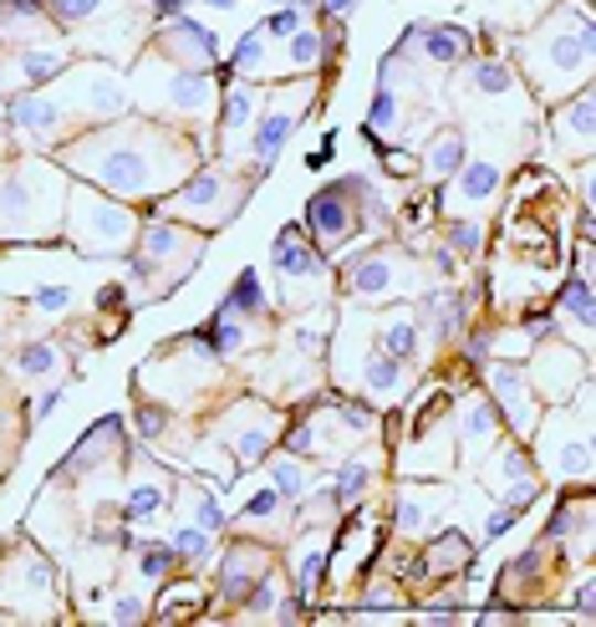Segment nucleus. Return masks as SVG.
Segmentation results:
<instances>
[{"label":"nucleus","mask_w":596,"mask_h":627,"mask_svg":"<svg viewBox=\"0 0 596 627\" xmlns=\"http://www.w3.org/2000/svg\"><path fill=\"white\" fill-rule=\"evenodd\" d=\"M153 134H159V128H148V123L103 128V134H87L82 144H72L62 159L72 163V169H82L87 179H97L107 194H118V200H143V194H159L163 189V174H169L163 163L173 159V153L159 159V148H173V138L148 153V138Z\"/></svg>","instance_id":"f257e3e1"},{"label":"nucleus","mask_w":596,"mask_h":627,"mask_svg":"<svg viewBox=\"0 0 596 627\" xmlns=\"http://www.w3.org/2000/svg\"><path fill=\"white\" fill-rule=\"evenodd\" d=\"M199 255H204V235L179 230V225H169V220H153V225H143V235H138L132 280L148 286L153 296H169L173 286L199 266Z\"/></svg>","instance_id":"f03ea898"},{"label":"nucleus","mask_w":596,"mask_h":627,"mask_svg":"<svg viewBox=\"0 0 596 627\" xmlns=\"http://www.w3.org/2000/svg\"><path fill=\"white\" fill-rule=\"evenodd\" d=\"M245 194H251V179H230L225 169H199V174H189L184 184L163 200V210H173V214H184V220H199L204 230H214V225H225L230 214L245 204Z\"/></svg>","instance_id":"7ed1b4c3"},{"label":"nucleus","mask_w":596,"mask_h":627,"mask_svg":"<svg viewBox=\"0 0 596 627\" xmlns=\"http://www.w3.org/2000/svg\"><path fill=\"white\" fill-rule=\"evenodd\" d=\"M132 235H138V220H132L123 204L103 200L93 189H72V241L87 255L128 251Z\"/></svg>","instance_id":"20e7f679"},{"label":"nucleus","mask_w":596,"mask_h":627,"mask_svg":"<svg viewBox=\"0 0 596 627\" xmlns=\"http://www.w3.org/2000/svg\"><path fill=\"white\" fill-rule=\"evenodd\" d=\"M362 200H368V184H362L358 174H347V179H337V184H327L321 194H311V204H306V230L317 235L321 251H337L352 230H362Z\"/></svg>","instance_id":"39448f33"},{"label":"nucleus","mask_w":596,"mask_h":627,"mask_svg":"<svg viewBox=\"0 0 596 627\" xmlns=\"http://www.w3.org/2000/svg\"><path fill=\"white\" fill-rule=\"evenodd\" d=\"M413 270L408 251H397V245H377V251L358 255V261H347V291L352 296H393V291H413Z\"/></svg>","instance_id":"423d86ee"},{"label":"nucleus","mask_w":596,"mask_h":627,"mask_svg":"<svg viewBox=\"0 0 596 627\" xmlns=\"http://www.w3.org/2000/svg\"><path fill=\"white\" fill-rule=\"evenodd\" d=\"M306 93H311V87H296V93H286L276 107H270V113H265L260 128H255V163H260V169H270V163H276V153L286 148L296 118H301V97Z\"/></svg>","instance_id":"0eeeda50"},{"label":"nucleus","mask_w":596,"mask_h":627,"mask_svg":"<svg viewBox=\"0 0 596 627\" xmlns=\"http://www.w3.org/2000/svg\"><path fill=\"white\" fill-rule=\"evenodd\" d=\"M260 576H270V551H265L260 541H245V546L230 551L225 576H220V582H225V597L240 607V602L251 597V587L260 582Z\"/></svg>","instance_id":"6e6552de"},{"label":"nucleus","mask_w":596,"mask_h":627,"mask_svg":"<svg viewBox=\"0 0 596 627\" xmlns=\"http://www.w3.org/2000/svg\"><path fill=\"white\" fill-rule=\"evenodd\" d=\"M494 398L504 403V414H510V428L530 434L535 428V383H530L520 368H494Z\"/></svg>","instance_id":"1a4fd4ad"},{"label":"nucleus","mask_w":596,"mask_h":627,"mask_svg":"<svg viewBox=\"0 0 596 627\" xmlns=\"http://www.w3.org/2000/svg\"><path fill=\"white\" fill-rule=\"evenodd\" d=\"M159 52L173 56L179 67H199V72H204L214 62V36L204 26H194V21H173V26L163 31Z\"/></svg>","instance_id":"9d476101"},{"label":"nucleus","mask_w":596,"mask_h":627,"mask_svg":"<svg viewBox=\"0 0 596 627\" xmlns=\"http://www.w3.org/2000/svg\"><path fill=\"white\" fill-rule=\"evenodd\" d=\"M11 123L31 138H46L52 128L66 123V103H56L46 93H21V97H11Z\"/></svg>","instance_id":"9b49d317"},{"label":"nucleus","mask_w":596,"mask_h":627,"mask_svg":"<svg viewBox=\"0 0 596 627\" xmlns=\"http://www.w3.org/2000/svg\"><path fill=\"white\" fill-rule=\"evenodd\" d=\"M276 276H280V280L321 276V255L306 245L301 225H286V230L276 235Z\"/></svg>","instance_id":"f8f14e48"},{"label":"nucleus","mask_w":596,"mask_h":627,"mask_svg":"<svg viewBox=\"0 0 596 627\" xmlns=\"http://www.w3.org/2000/svg\"><path fill=\"white\" fill-rule=\"evenodd\" d=\"M413 41H424V56L428 62H464L469 56V36L459 26H413Z\"/></svg>","instance_id":"ddd939ff"},{"label":"nucleus","mask_w":596,"mask_h":627,"mask_svg":"<svg viewBox=\"0 0 596 627\" xmlns=\"http://www.w3.org/2000/svg\"><path fill=\"white\" fill-rule=\"evenodd\" d=\"M494 189H500V163H459V184H454V194H459L464 204L494 200Z\"/></svg>","instance_id":"4468645a"},{"label":"nucleus","mask_w":596,"mask_h":627,"mask_svg":"<svg viewBox=\"0 0 596 627\" xmlns=\"http://www.w3.org/2000/svg\"><path fill=\"white\" fill-rule=\"evenodd\" d=\"M424 163L434 169L438 179L459 174V163H464V138L454 134V128H438V134L428 138V148H424Z\"/></svg>","instance_id":"2eb2a0df"},{"label":"nucleus","mask_w":596,"mask_h":627,"mask_svg":"<svg viewBox=\"0 0 596 627\" xmlns=\"http://www.w3.org/2000/svg\"><path fill=\"white\" fill-rule=\"evenodd\" d=\"M169 97H173V107H179V113H199V107L214 103V87H210V77H204V72L184 67L179 77L169 82Z\"/></svg>","instance_id":"dca6fc26"},{"label":"nucleus","mask_w":596,"mask_h":627,"mask_svg":"<svg viewBox=\"0 0 596 627\" xmlns=\"http://www.w3.org/2000/svg\"><path fill=\"white\" fill-rule=\"evenodd\" d=\"M556 134H571L576 153L592 148V93L571 97V107H561V113H556Z\"/></svg>","instance_id":"f3484780"},{"label":"nucleus","mask_w":596,"mask_h":627,"mask_svg":"<svg viewBox=\"0 0 596 627\" xmlns=\"http://www.w3.org/2000/svg\"><path fill=\"white\" fill-rule=\"evenodd\" d=\"M15 72H21V82L26 87H41V82H52L66 72V56L52 52V46H36V52H21L15 56Z\"/></svg>","instance_id":"a211bd4d"},{"label":"nucleus","mask_w":596,"mask_h":627,"mask_svg":"<svg viewBox=\"0 0 596 627\" xmlns=\"http://www.w3.org/2000/svg\"><path fill=\"white\" fill-rule=\"evenodd\" d=\"M251 113H255V97H251V87H240V82H230L225 107H220V134H225V138H235L240 128L251 123Z\"/></svg>","instance_id":"6ab92c4d"},{"label":"nucleus","mask_w":596,"mask_h":627,"mask_svg":"<svg viewBox=\"0 0 596 627\" xmlns=\"http://www.w3.org/2000/svg\"><path fill=\"white\" fill-rule=\"evenodd\" d=\"M377 348H383L387 358L408 362L413 352H418V327H413L408 317H387V321H383V342H377Z\"/></svg>","instance_id":"aec40b11"},{"label":"nucleus","mask_w":596,"mask_h":627,"mask_svg":"<svg viewBox=\"0 0 596 627\" xmlns=\"http://www.w3.org/2000/svg\"><path fill=\"white\" fill-rule=\"evenodd\" d=\"M362 383L372 387V393H377V398H397V387H403V362L397 358H372L368 368H362Z\"/></svg>","instance_id":"412c9836"},{"label":"nucleus","mask_w":596,"mask_h":627,"mask_svg":"<svg viewBox=\"0 0 596 627\" xmlns=\"http://www.w3.org/2000/svg\"><path fill=\"white\" fill-rule=\"evenodd\" d=\"M225 307L240 311V317H265V291H260V276H255V270H245V276L230 286Z\"/></svg>","instance_id":"4be33fe9"},{"label":"nucleus","mask_w":596,"mask_h":627,"mask_svg":"<svg viewBox=\"0 0 596 627\" xmlns=\"http://www.w3.org/2000/svg\"><path fill=\"white\" fill-rule=\"evenodd\" d=\"M163 506H169V490L163 485H138V490L128 495V521H148V516H163Z\"/></svg>","instance_id":"5701e85b"},{"label":"nucleus","mask_w":596,"mask_h":627,"mask_svg":"<svg viewBox=\"0 0 596 627\" xmlns=\"http://www.w3.org/2000/svg\"><path fill=\"white\" fill-rule=\"evenodd\" d=\"M397 123H403V107H397V97H393V87H377V97H372V118H368V128L372 134H397Z\"/></svg>","instance_id":"b1692460"},{"label":"nucleus","mask_w":596,"mask_h":627,"mask_svg":"<svg viewBox=\"0 0 596 627\" xmlns=\"http://www.w3.org/2000/svg\"><path fill=\"white\" fill-rule=\"evenodd\" d=\"M490 434H494V408L490 403H469V408H464V449L485 444Z\"/></svg>","instance_id":"393cba45"},{"label":"nucleus","mask_w":596,"mask_h":627,"mask_svg":"<svg viewBox=\"0 0 596 627\" xmlns=\"http://www.w3.org/2000/svg\"><path fill=\"white\" fill-rule=\"evenodd\" d=\"M210 556V531L204 525H184V531L173 535V561H189V566H199V561Z\"/></svg>","instance_id":"a878e982"},{"label":"nucleus","mask_w":596,"mask_h":627,"mask_svg":"<svg viewBox=\"0 0 596 627\" xmlns=\"http://www.w3.org/2000/svg\"><path fill=\"white\" fill-rule=\"evenodd\" d=\"M41 6H46L62 26H82V21H93V15L103 11V0H41Z\"/></svg>","instance_id":"bb28decb"},{"label":"nucleus","mask_w":596,"mask_h":627,"mask_svg":"<svg viewBox=\"0 0 596 627\" xmlns=\"http://www.w3.org/2000/svg\"><path fill=\"white\" fill-rule=\"evenodd\" d=\"M362 490H368V465H358V459H352V465L337 469V490H331V500H337V506H352Z\"/></svg>","instance_id":"cd10ccee"},{"label":"nucleus","mask_w":596,"mask_h":627,"mask_svg":"<svg viewBox=\"0 0 596 627\" xmlns=\"http://www.w3.org/2000/svg\"><path fill=\"white\" fill-rule=\"evenodd\" d=\"M561 307H566L571 317H576V327L586 332V327H592V286H586L582 276L566 280V291H561Z\"/></svg>","instance_id":"c85d7f7f"},{"label":"nucleus","mask_w":596,"mask_h":627,"mask_svg":"<svg viewBox=\"0 0 596 627\" xmlns=\"http://www.w3.org/2000/svg\"><path fill=\"white\" fill-rule=\"evenodd\" d=\"M444 235H449V245L459 255H479V245H485V225H475V220H449Z\"/></svg>","instance_id":"c756f323"},{"label":"nucleus","mask_w":596,"mask_h":627,"mask_svg":"<svg viewBox=\"0 0 596 627\" xmlns=\"http://www.w3.org/2000/svg\"><path fill=\"white\" fill-rule=\"evenodd\" d=\"M475 87L479 93H510V87H515V77H510V67H504V62H475Z\"/></svg>","instance_id":"7c9ffc66"},{"label":"nucleus","mask_w":596,"mask_h":627,"mask_svg":"<svg viewBox=\"0 0 596 627\" xmlns=\"http://www.w3.org/2000/svg\"><path fill=\"white\" fill-rule=\"evenodd\" d=\"M424 321H428V332L444 342V337L454 332V296H428V301H424Z\"/></svg>","instance_id":"2f4dec72"},{"label":"nucleus","mask_w":596,"mask_h":627,"mask_svg":"<svg viewBox=\"0 0 596 627\" xmlns=\"http://www.w3.org/2000/svg\"><path fill=\"white\" fill-rule=\"evenodd\" d=\"M15 362H21V373L41 378V373H52V368H56V348H52V342H26V348L15 352Z\"/></svg>","instance_id":"473e14b6"},{"label":"nucleus","mask_w":596,"mask_h":627,"mask_svg":"<svg viewBox=\"0 0 596 627\" xmlns=\"http://www.w3.org/2000/svg\"><path fill=\"white\" fill-rule=\"evenodd\" d=\"M260 62H265V31H251V36L235 46V72H240V77H255Z\"/></svg>","instance_id":"72a5a7b5"},{"label":"nucleus","mask_w":596,"mask_h":627,"mask_svg":"<svg viewBox=\"0 0 596 627\" xmlns=\"http://www.w3.org/2000/svg\"><path fill=\"white\" fill-rule=\"evenodd\" d=\"M169 566H173V546H143L138 551V572H143V582H163L169 576Z\"/></svg>","instance_id":"f704fd0d"},{"label":"nucleus","mask_w":596,"mask_h":627,"mask_svg":"<svg viewBox=\"0 0 596 627\" xmlns=\"http://www.w3.org/2000/svg\"><path fill=\"white\" fill-rule=\"evenodd\" d=\"M321 56H327V41H321L317 31H296V41H291V62H296V67H301V72L317 67Z\"/></svg>","instance_id":"c9c22d12"},{"label":"nucleus","mask_w":596,"mask_h":627,"mask_svg":"<svg viewBox=\"0 0 596 627\" xmlns=\"http://www.w3.org/2000/svg\"><path fill=\"white\" fill-rule=\"evenodd\" d=\"M321 566H327V551H311L301 561V576H296V597H317V582H321Z\"/></svg>","instance_id":"e433bc0d"},{"label":"nucleus","mask_w":596,"mask_h":627,"mask_svg":"<svg viewBox=\"0 0 596 627\" xmlns=\"http://www.w3.org/2000/svg\"><path fill=\"white\" fill-rule=\"evenodd\" d=\"M301 15H306V6H280V11L265 21V36H296V31H301Z\"/></svg>","instance_id":"4c0bfd02"},{"label":"nucleus","mask_w":596,"mask_h":627,"mask_svg":"<svg viewBox=\"0 0 596 627\" xmlns=\"http://www.w3.org/2000/svg\"><path fill=\"white\" fill-rule=\"evenodd\" d=\"M194 516H199V525H204V531H220V525H225V510L214 506V495H204V490L194 495Z\"/></svg>","instance_id":"58836bf2"},{"label":"nucleus","mask_w":596,"mask_h":627,"mask_svg":"<svg viewBox=\"0 0 596 627\" xmlns=\"http://www.w3.org/2000/svg\"><path fill=\"white\" fill-rule=\"evenodd\" d=\"M66 301H72L66 286H41V291H31V307H36V311H62Z\"/></svg>","instance_id":"ea45409f"},{"label":"nucleus","mask_w":596,"mask_h":627,"mask_svg":"<svg viewBox=\"0 0 596 627\" xmlns=\"http://www.w3.org/2000/svg\"><path fill=\"white\" fill-rule=\"evenodd\" d=\"M276 510H280V495L276 490H260L251 506H245V521H265V516H276Z\"/></svg>","instance_id":"a19ab883"},{"label":"nucleus","mask_w":596,"mask_h":627,"mask_svg":"<svg viewBox=\"0 0 596 627\" xmlns=\"http://www.w3.org/2000/svg\"><path fill=\"white\" fill-rule=\"evenodd\" d=\"M296 490H301V469H296L291 459H280L276 465V495L286 500V495H296Z\"/></svg>","instance_id":"79ce46f5"},{"label":"nucleus","mask_w":596,"mask_h":627,"mask_svg":"<svg viewBox=\"0 0 596 627\" xmlns=\"http://www.w3.org/2000/svg\"><path fill=\"white\" fill-rule=\"evenodd\" d=\"M143 617V602L138 597H118L113 602V623H138Z\"/></svg>","instance_id":"37998d69"},{"label":"nucleus","mask_w":596,"mask_h":627,"mask_svg":"<svg viewBox=\"0 0 596 627\" xmlns=\"http://www.w3.org/2000/svg\"><path fill=\"white\" fill-rule=\"evenodd\" d=\"M418 525H424V510L413 500H397V531H418Z\"/></svg>","instance_id":"c03bdc74"},{"label":"nucleus","mask_w":596,"mask_h":627,"mask_svg":"<svg viewBox=\"0 0 596 627\" xmlns=\"http://www.w3.org/2000/svg\"><path fill=\"white\" fill-rule=\"evenodd\" d=\"M56 398H62V387H46V393H41V398L31 403V424H41V418L52 414V408H56Z\"/></svg>","instance_id":"a18cd8bd"},{"label":"nucleus","mask_w":596,"mask_h":627,"mask_svg":"<svg viewBox=\"0 0 596 627\" xmlns=\"http://www.w3.org/2000/svg\"><path fill=\"white\" fill-rule=\"evenodd\" d=\"M515 516H520V510H510V506H500V510H494V516H490V535H500V531H510V521H515Z\"/></svg>","instance_id":"49530a36"},{"label":"nucleus","mask_w":596,"mask_h":627,"mask_svg":"<svg viewBox=\"0 0 596 627\" xmlns=\"http://www.w3.org/2000/svg\"><path fill=\"white\" fill-rule=\"evenodd\" d=\"M321 6H327L331 15H347V11H352V6H358V0H321Z\"/></svg>","instance_id":"de8ad7c7"},{"label":"nucleus","mask_w":596,"mask_h":627,"mask_svg":"<svg viewBox=\"0 0 596 627\" xmlns=\"http://www.w3.org/2000/svg\"><path fill=\"white\" fill-rule=\"evenodd\" d=\"M210 6H235V0H210Z\"/></svg>","instance_id":"09e8293b"}]
</instances>
